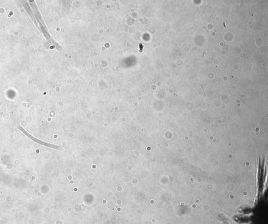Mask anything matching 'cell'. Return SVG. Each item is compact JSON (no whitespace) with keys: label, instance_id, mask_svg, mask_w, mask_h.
<instances>
[{"label":"cell","instance_id":"1","mask_svg":"<svg viewBox=\"0 0 268 224\" xmlns=\"http://www.w3.org/2000/svg\"><path fill=\"white\" fill-rule=\"evenodd\" d=\"M18 129L20 131V132H22L23 134L25 136H26L27 137H28L30 140L33 141H34L35 143H36V144H39V145L45 146H50V145H49L48 144L45 143L44 141H41V140H39V139H38L36 138V137L33 136L32 135L29 134L27 131H26L25 129H23V127L20 126H19L18 127Z\"/></svg>","mask_w":268,"mask_h":224}]
</instances>
